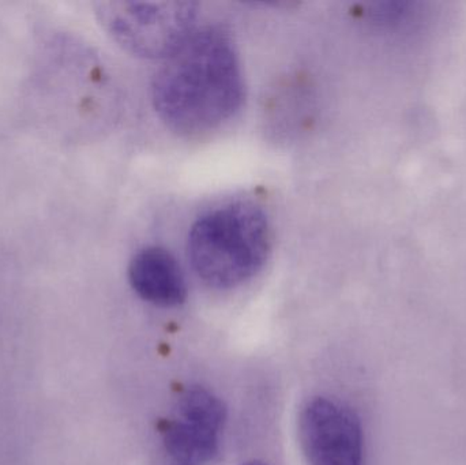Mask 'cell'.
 I'll list each match as a JSON object with an SVG mask.
<instances>
[{
    "label": "cell",
    "mask_w": 466,
    "mask_h": 465,
    "mask_svg": "<svg viewBox=\"0 0 466 465\" xmlns=\"http://www.w3.org/2000/svg\"><path fill=\"white\" fill-rule=\"evenodd\" d=\"M244 78L231 35L220 26L196 30L156 73L152 100L175 133L198 136L240 109Z\"/></svg>",
    "instance_id": "1"
},
{
    "label": "cell",
    "mask_w": 466,
    "mask_h": 465,
    "mask_svg": "<svg viewBox=\"0 0 466 465\" xmlns=\"http://www.w3.org/2000/svg\"><path fill=\"white\" fill-rule=\"evenodd\" d=\"M270 245L265 210L254 202L238 201L198 217L188 232L187 253L204 283L212 288L229 289L262 269Z\"/></svg>",
    "instance_id": "2"
},
{
    "label": "cell",
    "mask_w": 466,
    "mask_h": 465,
    "mask_svg": "<svg viewBox=\"0 0 466 465\" xmlns=\"http://www.w3.org/2000/svg\"><path fill=\"white\" fill-rule=\"evenodd\" d=\"M98 13L115 40L131 54L167 59L196 32L198 5L111 2L101 5Z\"/></svg>",
    "instance_id": "3"
},
{
    "label": "cell",
    "mask_w": 466,
    "mask_h": 465,
    "mask_svg": "<svg viewBox=\"0 0 466 465\" xmlns=\"http://www.w3.org/2000/svg\"><path fill=\"white\" fill-rule=\"evenodd\" d=\"M227 420L223 401L207 388L191 387L180 396L177 414L160 426L167 465H209L220 450Z\"/></svg>",
    "instance_id": "4"
},
{
    "label": "cell",
    "mask_w": 466,
    "mask_h": 465,
    "mask_svg": "<svg viewBox=\"0 0 466 465\" xmlns=\"http://www.w3.org/2000/svg\"><path fill=\"white\" fill-rule=\"evenodd\" d=\"M299 430L309 465H364L360 420L345 404L312 399L301 411Z\"/></svg>",
    "instance_id": "5"
},
{
    "label": "cell",
    "mask_w": 466,
    "mask_h": 465,
    "mask_svg": "<svg viewBox=\"0 0 466 465\" xmlns=\"http://www.w3.org/2000/svg\"><path fill=\"white\" fill-rule=\"evenodd\" d=\"M128 280L141 299L160 308H177L187 299V281L179 262L160 246H147L133 257Z\"/></svg>",
    "instance_id": "6"
},
{
    "label": "cell",
    "mask_w": 466,
    "mask_h": 465,
    "mask_svg": "<svg viewBox=\"0 0 466 465\" xmlns=\"http://www.w3.org/2000/svg\"><path fill=\"white\" fill-rule=\"evenodd\" d=\"M243 465H268V464L263 463V461H260V460H251V461H247V463H244Z\"/></svg>",
    "instance_id": "7"
}]
</instances>
